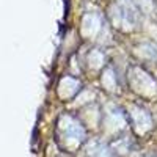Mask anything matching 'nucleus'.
I'll return each mask as SVG.
<instances>
[{
    "mask_svg": "<svg viewBox=\"0 0 157 157\" xmlns=\"http://www.w3.org/2000/svg\"><path fill=\"white\" fill-rule=\"evenodd\" d=\"M61 126H64V127H61V132H60V137L57 138V141H60L61 145L66 143L64 149L69 151V141H72V149L78 148L85 141V129L74 118H71L68 124H61Z\"/></svg>",
    "mask_w": 157,
    "mask_h": 157,
    "instance_id": "nucleus-1",
    "label": "nucleus"
},
{
    "mask_svg": "<svg viewBox=\"0 0 157 157\" xmlns=\"http://www.w3.org/2000/svg\"><path fill=\"white\" fill-rule=\"evenodd\" d=\"M146 157H155V155H146Z\"/></svg>",
    "mask_w": 157,
    "mask_h": 157,
    "instance_id": "nucleus-3",
    "label": "nucleus"
},
{
    "mask_svg": "<svg viewBox=\"0 0 157 157\" xmlns=\"http://www.w3.org/2000/svg\"><path fill=\"white\" fill-rule=\"evenodd\" d=\"M85 157H113L110 148H107L102 143H91L86 148V154Z\"/></svg>",
    "mask_w": 157,
    "mask_h": 157,
    "instance_id": "nucleus-2",
    "label": "nucleus"
}]
</instances>
